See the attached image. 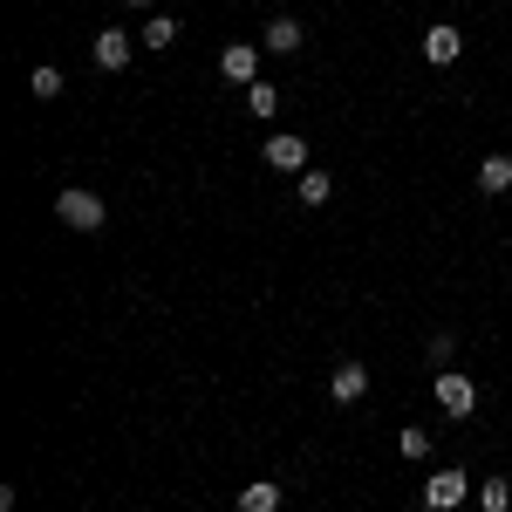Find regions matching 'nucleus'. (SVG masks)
<instances>
[{"instance_id":"f257e3e1","label":"nucleus","mask_w":512,"mask_h":512,"mask_svg":"<svg viewBox=\"0 0 512 512\" xmlns=\"http://www.w3.org/2000/svg\"><path fill=\"white\" fill-rule=\"evenodd\" d=\"M55 219L62 226H76V233H103V219H110V205L89 192V185H69V192L55 198Z\"/></svg>"},{"instance_id":"f03ea898","label":"nucleus","mask_w":512,"mask_h":512,"mask_svg":"<svg viewBox=\"0 0 512 512\" xmlns=\"http://www.w3.org/2000/svg\"><path fill=\"white\" fill-rule=\"evenodd\" d=\"M437 410H444V417H472L478 410V383L465 369H444V376H437Z\"/></svg>"},{"instance_id":"7ed1b4c3","label":"nucleus","mask_w":512,"mask_h":512,"mask_svg":"<svg viewBox=\"0 0 512 512\" xmlns=\"http://www.w3.org/2000/svg\"><path fill=\"white\" fill-rule=\"evenodd\" d=\"M465 499H472V478L465 472H437L431 485H424V506L431 512H451V506H465Z\"/></svg>"},{"instance_id":"20e7f679","label":"nucleus","mask_w":512,"mask_h":512,"mask_svg":"<svg viewBox=\"0 0 512 512\" xmlns=\"http://www.w3.org/2000/svg\"><path fill=\"white\" fill-rule=\"evenodd\" d=\"M458 48H465V35H458L451 21H431V28H424V62L444 69V62H458Z\"/></svg>"},{"instance_id":"39448f33","label":"nucleus","mask_w":512,"mask_h":512,"mask_svg":"<svg viewBox=\"0 0 512 512\" xmlns=\"http://www.w3.org/2000/svg\"><path fill=\"white\" fill-rule=\"evenodd\" d=\"M89 55H96V69H130V35L123 28H103V35L89 41Z\"/></svg>"},{"instance_id":"423d86ee","label":"nucleus","mask_w":512,"mask_h":512,"mask_svg":"<svg viewBox=\"0 0 512 512\" xmlns=\"http://www.w3.org/2000/svg\"><path fill=\"white\" fill-rule=\"evenodd\" d=\"M219 69H226V82H260V48H253V41H233V48L219 55Z\"/></svg>"},{"instance_id":"0eeeda50","label":"nucleus","mask_w":512,"mask_h":512,"mask_svg":"<svg viewBox=\"0 0 512 512\" xmlns=\"http://www.w3.org/2000/svg\"><path fill=\"white\" fill-rule=\"evenodd\" d=\"M267 164L274 171H308V144L294 130H280V137H267Z\"/></svg>"},{"instance_id":"6e6552de","label":"nucleus","mask_w":512,"mask_h":512,"mask_svg":"<svg viewBox=\"0 0 512 512\" xmlns=\"http://www.w3.org/2000/svg\"><path fill=\"white\" fill-rule=\"evenodd\" d=\"M328 390H335V403H362L369 396V369L362 362H335V383Z\"/></svg>"},{"instance_id":"1a4fd4ad","label":"nucleus","mask_w":512,"mask_h":512,"mask_svg":"<svg viewBox=\"0 0 512 512\" xmlns=\"http://www.w3.org/2000/svg\"><path fill=\"white\" fill-rule=\"evenodd\" d=\"M301 21H294V14H274V21H267V41H260V48H274V55H301Z\"/></svg>"},{"instance_id":"9d476101","label":"nucleus","mask_w":512,"mask_h":512,"mask_svg":"<svg viewBox=\"0 0 512 512\" xmlns=\"http://www.w3.org/2000/svg\"><path fill=\"white\" fill-rule=\"evenodd\" d=\"M478 192H485V198L512 192V158H506V151H492V158L478 164Z\"/></svg>"},{"instance_id":"9b49d317","label":"nucleus","mask_w":512,"mask_h":512,"mask_svg":"<svg viewBox=\"0 0 512 512\" xmlns=\"http://www.w3.org/2000/svg\"><path fill=\"white\" fill-rule=\"evenodd\" d=\"M239 512H280V485L274 478H253V485L239 492Z\"/></svg>"},{"instance_id":"f8f14e48","label":"nucleus","mask_w":512,"mask_h":512,"mask_svg":"<svg viewBox=\"0 0 512 512\" xmlns=\"http://www.w3.org/2000/svg\"><path fill=\"white\" fill-rule=\"evenodd\" d=\"M246 110H253V117L267 123V117L280 110V89H274V82H246Z\"/></svg>"},{"instance_id":"ddd939ff","label":"nucleus","mask_w":512,"mask_h":512,"mask_svg":"<svg viewBox=\"0 0 512 512\" xmlns=\"http://www.w3.org/2000/svg\"><path fill=\"white\" fill-rule=\"evenodd\" d=\"M478 506L485 512H512V485L506 478H478Z\"/></svg>"},{"instance_id":"4468645a","label":"nucleus","mask_w":512,"mask_h":512,"mask_svg":"<svg viewBox=\"0 0 512 512\" xmlns=\"http://www.w3.org/2000/svg\"><path fill=\"white\" fill-rule=\"evenodd\" d=\"M28 89H35L41 103H55V96H62V69H55V62H41L35 76H28Z\"/></svg>"},{"instance_id":"2eb2a0df","label":"nucleus","mask_w":512,"mask_h":512,"mask_svg":"<svg viewBox=\"0 0 512 512\" xmlns=\"http://www.w3.org/2000/svg\"><path fill=\"white\" fill-rule=\"evenodd\" d=\"M328 192H335L328 171H301V205H328Z\"/></svg>"},{"instance_id":"dca6fc26","label":"nucleus","mask_w":512,"mask_h":512,"mask_svg":"<svg viewBox=\"0 0 512 512\" xmlns=\"http://www.w3.org/2000/svg\"><path fill=\"white\" fill-rule=\"evenodd\" d=\"M137 41H151V48H171V41H178V21H171V14H151Z\"/></svg>"},{"instance_id":"f3484780","label":"nucleus","mask_w":512,"mask_h":512,"mask_svg":"<svg viewBox=\"0 0 512 512\" xmlns=\"http://www.w3.org/2000/svg\"><path fill=\"white\" fill-rule=\"evenodd\" d=\"M396 451H403V458H431V431H417V424H410V431L396 437Z\"/></svg>"},{"instance_id":"a211bd4d","label":"nucleus","mask_w":512,"mask_h":512,"mask_svg":"<svg viewBox=\"0 0 512 512\" xmlns=\"http://www.w3.org/2000/svg\"><path fill=\"white\" fill-rule=\"evenodd\" d=\"M123 7H144V14H151V7H158V0H123Z\"/></svg>"}]
</instances>
